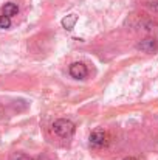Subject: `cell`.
<instances>
[{"mask_svg":"<svg viewBox=\"0 0 158 160\" xmlns=\"http://www.w3.org/2000/svg\"><path fill=\"white\" fill-rule=\"evenodd\" d=\"M149 11H152V12H158V2H152V3H149Z\"/></svg>","mask_w":158,"mask_h":160,"instance_id":"8","label":"cell"},{"mask_svg":"<svg viewBox=\"0 0 158 160\" xmlns=\"http://www.w3.org/2000/svg\"><path fill=\"white\" fill-rule=\"evenodd\" d=\"M19 12V8H17V5L16 3H6L5 6H3V16H6V17H12V16H16Z\"/></svg>","mask_w":158,"mask_h":160,"instance_id":"6","label":"cell"},{"mask_svg":"<svg viewBox=\"0 0 158 160\" xmlns=\"http://www.w3.org/2000/svg\"><path fill=\"white\" fill-rule=\"evenodd\" d=\"M9 27H11V19L6 16H0V30H5Z\"/></svg>","mask_w":158,"mask_h":160,"instance_id":"7","label":"cell"},{"mask_svg":"<svg viewBox=\"0 0 158 160\" xmlns=\"http://www.w3.org/2000/svg\"><path fill=\"white\" fill-rule=\"evenodd\" d=\"M136 48L141 50L143 53H154L158 48V42L154 38H146V39H143L136 44Z\"/></svg>","mask_w":158,"mask_h":160,"instance_id":"3","label":"cell"},{"mask_svg":"<svg viewBox=\"0 0 158 160\" xmlns=\"http://www.w3.org/2000/svg\"><path fill=\"white\" fill-rule=\"evenodd\" d=\"M70 75L76 79H84L87 75H89V70H87V65L82 64V62H74L70 65Z\"/></svg>","mask_w":158,"mask_h":160,"instance_id":"4","label":"cell"},{"mask_svg":"<svg viewBox=\"0 0 158 160\" xmlns=\"http://www.w3.org/2000/svg\"><path fill=\"white\" fill-rule=\"evenodd\" d=\"M76 22H78V16H76V14H68V16H65V17L62 19L60 23H62V27H64L65 30L71 31V30L74 28Z\"/></svg>","mask_w":158,"mask_h":160,"instance_id":"5","label":"cell"},{"mask_svg":"<svg viewBox=\"0 0 158 160\" xmlns=\"http://www.w3.org/2000/svg\"><path fill=\"white\" fill-rule=\"evenodd\" d=\"M14 160H33V159H30V157H26V156H23V154H19V156L14 157Z\"/></svg>","mask_w":158,"mask_h":160,"instance_id":"9","label":"cell"},{"mask_svg":"<svg viewBox=\"0 0 158 160\" xmlns=\"http://www.w3.org/2000/svg\"><path fill=\"white\" fill-rule=\"evenodd\" d=\"M122 160H140V159H136V157H126V159H122Z\"/></svg>","mask_w":158,"mask_h":160,"instance_id":"10","label":"cell"},{"mask_svg":"<svg viewBox=\"0 0 158 160\" xmlns=\"http://www.w3.org/2000/svg\"><path fill=\"white\" fill-rule=\"evenodd\" d=\"M53 131L62 137V138H67V137H71L73 132H74V124L70 121V120H65V118H59L54 121L53 124Z\"/></svg>","mask_w":158,"mask_h":160,"instance_id":"1","label":"cell"},{"mask_svg":"<svg viewBox=\"0 0 158 160\" xmlns=\"http://www.w3.org/2000/svg\"><path fill=\"white\" fill-rule=\"evenodd\" d=\"M105 138H107V135H105V132L103 131V129H96V131H93V132L90 134V137H89L90 146H93V148H101V146H104Z\"/></svg>","mask_w":158,"mask_h":160,"instance_id":"2","label":"cell"}]
</instances>
